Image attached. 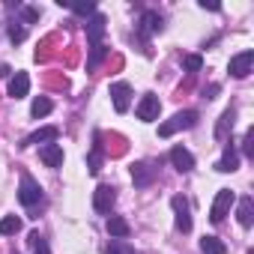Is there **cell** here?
<instances>
[{
    "label": "cell",
    "instance_id": "obj_26",
    "mask_svg": "<svg viewBox=\"0 0 254 254\" xmlns=\"http://www.w3.org/2000/svg\"><path fill=\"white\" fill-rule=\"evenodd\" d=\"M30 245L36 248V254H51V251H48V242L39 236V230H33V233H30Z\"/></svg>",
    "mask_w": 254,
    "mask_h": 254
},
{
    "label": "cell",
    "instance_id": "obj_13",
    "mask_svg": "<svg viewBox=\"0 0 254 254\" xmlns=\"http://www.w3.org/2000/svg\"><path fill=\"white\" fill-rule=\"evenodd\" d=\"M39 159H42L48 168H60V165H63V147H60V144H45V147L39 150Z\"/></svg>",
    "mask_w": 254,
    "mask_h": 254
},
{
    "label": "cell",
    "instance_id": "obj_22",
    "mask_svg": "<svg viewBox=\"0 0 254 254\" xmlns=\"http://www.w3.org/2000/svg\"><path fill=\"white\" fill-rule=\"evenodd\" d=\"M233 117H236L233 108L221 114V123H218V129H215V138H218V141H224V138H227V129H233Z\"/></svg>",
    "mask_w": 254,
    "mask_h": 254
},
{
    "label": "cell",
    "instance_id": "obj_8",
    "mask_svg": "<svg viewBox=\"0 0 254 254\" xmlns=\"http://www.w3.org/2000/svg\"><path fill=\"white\" fill-rule=\"evenodd\" d=\"M102 36H105V15L102 12H93L90 21H87V42H90V48L93 45H102Z\"/></svg>",
    "mask_w": 254,
    "mask_h": 254
},
{
    "label": "cell",
    "instance_id": "obj_15",
    "mask_svg": "<svg viewBox=\"0 0 254 254\" xmlns=\"http://www.w3.org/2000/svg\"><path fill=\"white\" fill-rule=\"evenodd\" d=\"M60 138V129L57 126H45V129H39V132H33L24 144H54Z\"/></svg>",
    "mask_w": 254,
    "mask_h": 254
},
{
    "label": "cell",
    "instance_id": "obj_19",
    "mask_svg": "<svg viewBox=\"0 0 254 254\" xmlns=\"http://www.w3.org/2000/svg\"><path fill=\"white\" fill-rule=\"evenodd\" d=\"M200 251L203 254H227V245L218 236H203L200 239Z\"/></svg>",
    "mask_w": 254,
    "mask_h": 254
},
{
    "label": "cell",
    "instance_id": "obj_7",
    "mask_svg": "<svg viewBox=\"0 0 254 254\" xmlns=\"http://www.w3.org/2000/svg\"><path fill=\"white\" fill-rule=\"evenodd\" d=\"M171 206H174V212H177V227H180L183 233H189V230H191V215H189V200H186L183 194H177V197H171Z\"/></svg>",
    "mask_w": 254,
    "mask_h": 254
},
{
    "label": "cell",
    "instance_id": "obj_2",
    "mask_svg": "<svg viewBox=\"0 0 254 254\" xmlns=\"http://www.w3.org/2000/svg\"><path fill=\"white\" fill-rule=\"evenodd\" d=\"M111 102H114V111L117 114H126L132 105V87L126 81H114L111 84Z\"/></svg>",
    "mask_w": 254,
    "mask_h": 254
},
{
    "label": "cell",
    "instance_id": "obj_17",
    "mask_svg": "<svg viewBox=\"0 0 254 254\" xmlns=\"http://www.w3.org/2000/svg\"><path fill=\"white\" fill-rule=\"evenodd\" d=\"M129 221H126V218H120V215H111L108 218V233L114 236V239H126V236H129Z\"/></svg>",
    "mask_w": 254,
    "mask_h": 254
},
{
    "label": "cell",
    "instance_id": "obj_1",
    "mask_svg": "<svg viewBox=\"0 0 254 254\" xmlns=\"http://www.w3.org/2000/svg\"><path fill=\"white\" fill-rule=\"evenodd\" d=\"M194 126H197V111H180V114H174V120H168V123L159 126V135H162V138H171L174 132H180V129H194Z\"/></svg>",
    "mask_w": 254,
    "mask_h": 254
},
{
    "label": "cell",
    "instance_id": "obj_16",
    "mask_svg": "<svg viewBox=\"0 0 254 254\" xmlns=\"http://www.w3.org/2000/svg\"><path fill=\"white\" fill-rule=\"evenodd\" d=\"M236 218H239L242 227H251V224H254V200H251V197H242V200H239Z\"/></svg>",
    "mask_w": 254,
    "mask_h": 254
},
{
    "label": "cell",
    "instance_id": "obj_24",
    "mask_svg": "<svg viewBox=\"0 0 254 254\" xmlns=\"http://www.w3.org/2000/svg\"><path fill=\"white\" fill-rule=\"evenodd\" d=\"M105 57H108V48H105V45H93V48H90V57H87V69H96Z\"/></svg>",
    "mask_w": 254,
    "mask_h": 254
},
{
    "label": "cell",
    "instance_id": "obj_5",
    "mask_svg": "<svg viewBox=\"0 0 254 254\" xmlns=\"http://www.w3.org/2000/svg\"><path fill=\"white\" fill-rule=\"evenodd\" d=\"M233 191L230 189H221L218 194H215V200H212V209H209V218L218 224V221H224V215L230 212V206H233Z\"/></svg>",
    "mask_w": 254,
    "mask_h": 254
},
{
    "label": "cell",
    "instance_id": "obj_4",
    "mask_svg": "<svg viewBox=\"0 0 254 254\" xmlns=\"http://www.w3.org/2000/svg\"><path fill=\"white\" fill-rule=\"evenodd\" d=\"M18 200H21L24 206H36V203L42 200V189H39V183H36L33 177H21V186H18Z\"/></svg>",
    "mask_w": 254,
    "mask_h": 254
},
{
    "label": "cell",
    "instance_id": "obj_31",
    "mask_svg": "<svg viewBox=\"0 0 254 254\" xmlns=\"http://www.w3.org/2000/svg\"><path fill=\"white\" fill-rule=\"evenodd\" d=\"M251 141H254V132H248V135H245V147H242V150H245V156H251V153H254Z\"/></svg>",
    "mask_w": 254,
    "mask_h": 254
},
{
    "label": "cell",
    "instance_id": "obj_20",
    "mask_svg": "<svg viewBox=\"0 0 254 254\" xmlns=\"http://www.w3.org/2000/svg\"><path fill=\"white\" fill-rule=\"evenodd\" d=\"M51 108H54V105H51V99L36 96V99H33V105H30V114L39 120V117H48V114H51Z\"/></svg>",
    "mask_w": 254,
    "mask_h": 254
},
{
    "label": "cell",
    "instance_id": "obj_27",
    "mask_svg": "<svg viewBox=\"0 0 254 254\" xmlns=\"http://www.w3.org/2000/svg\"><path fill=\"white\" fill-rule=\"evenodd\" d=\"M72 12H75V15H93V12H96V3H93V0H87V3H75Z\"/></svg>",
    "mask_w": 254,
    "mask_h": 254
},
{
    "label": "cell",
    "instance_id": "obj_3",
    "mask_svg": "<svg viewBox=\"0 0 254 254\" xmlns=\"http://www.w3.org/2000/svg\"><path fill=\"white\" fill-rule=\"evenodd\" d=\"M159 111H162V102H159V96H153V93H147V96L138 102V108H135V114H138L141 123H153V120H159Z\"/></svg>",
    "mask_w": 254,
    "mask_h": 254
},
{
    "label": "cell",
    "instance_id": "obj_18",
    "mask_svg": "<svg viewBox=\"0 0 254 254\" xmlns=\"http://www.w3.org/2000/svg\"><path fill=\"white\" fill-rule=\"evenodd\" d=\"M236 165H239V156H236V150H233V144L230 147H224V156L215 162V171H236Z\"/></svg>",
    "mask_w": 254,
    "mask_h": 254
},
{
    "label": "cell",
    "instance_id": "obj_32",
    "mask_svg": "<svg viewBox=\"0 0 254 254\" xmlns=\"http://www.w3.org/2000/svg\"><path fill=\"white\" fill-rule=\"evenodd\" d=\"M215 93H218V84H212L209 90H203V96H206V99H215Z\"/></svg>",
    "mask_w": 254,
    "mask_h": 254
},
{
    "label": "cell",
    "instance_id": "obj_29",
    "mask_svg": "<svg viewBox=\"0 0 254 254\" xmlns=\"http://www.w3.org/2000/svg\"><path fill=\"white\" fill-rule=\"evenodd\" d=\"M21 18H24L27 24H36V21H39V9H33V6H21Z\"/></svg>",
    "mask_w": 254,
    "mask_h": 254
},
{
    "label": "cell",
    "instance_id": "obj_14",
    "mask_svg": "<svg viewBox=\"0 0 254 254\" xmlns=\"http://www.w3.org/2000/svg\"><path fill=\"white\" fill-rule=\"evenodd\" d=\"M162 30V15L159 12H144L141 15V24H138V33L141 36H150V33H159Z\"/></svg>",
    "mask_w": 254,
    "mask_h": 254
},
{
    "label": "cell",
    "instance_id": "obj_30",
    "mask_svg": "<svg viewBox=\"0 0 254 254\" xmlns=\"http://www.w3.org/2000/svg\"><path fill=\"white\" fill-rule=\"evenodd\" d=\"M9 39H12V42H24V39H27V30L12 24V27H9Z\"/></svg>",
    "mask_w": 254,
    "mask_h": 254
},
{
    "label": "cell",
    "instance_id": "obj_12",
    "mask_svg": "<svg viewBox=\"0 0 254 254\" xmlns=\"http://www.w3.org/2000/svg\"><path fill=\"white\" fill-rule=\"evenodd\" d=\"M30 93V78H27V72H15L12 78H9V96L12 99H24Z\"/></svg>",
    "mask_w": 254,
    "mask_h": 254
},
{
    "label": "cell",
    "instance_id": "obj_6",
    "mask_svg": "<svg viewBox=\"0 0 254 254\" xmlns=\"http://www.w3.org/2000/svg\"><path fill=\"white\" fill-rule=\"evenodd\" d=\"M251 66H254V51L251 48L242 51V54H236V57H230V75L233 78H245L251 72Z\"/></svg>",
    "mask_w": 254,
    "mask_h": 254
},
{
    "label": "cell",
    "instance_id": "obj_21",
    "mask_svg": "<svg viewBox=\"0 0 254 254\" xmlns=\"http://www.w3.org/2000/svg\"><path fill=\"white\" fill-rule=\"evenodd\" d=\"M18 230H21V218H15V215L0 218V236H15Z\"/></svg>",
    "mask_w": 254,
    "mask_h": 254
},
{
    "label": "cell",
    "instance_id": "obj_23",
    "mask_svg": "<svg viewBox=\"0 0 254 254\" xmlns=\"http://www.w3.org/2000/svg\"><path fill=\"white\" fill-rule=\"evenodd\" d=\"M87 168H90V174H99V171H102V144H99V138H96V144H93V153H90V159H87Z\"/></svg>",
    "mask_w": 254,
    "mask_h": 254
},
{
    "label": "cell",
    "instance_id": "obj_10",
    "mask_svg": "<svg viewBox=\"0 0 254 254\" xmlns=\"http://www.w3.org/2000/svg\"><path fill=\"white\" fill-rule=\"evenodd\" d=\"M171 165H174L180 174H189V171L194 168V156H191L186 147H174V150H171Z\"/></svg>",
    "mask_w": 254,
    "mask_h": 254
},
{
    "label": "cell",
    "instance_id": "obj_11",
    "mask_svg": "<svg viewBox=\"0 0 254 254\" xmlns=\"http://www.w3.org/2000/svg\"><path fill=\"white\" fill-rule=\"evenodd\" d=\"M153 177H156V168H153L150 162H138V165H132V180H135L138 189H147V186L153 183Z\"/></svg>",
    "mask_w": 254,
    "mask_h": 254
},
{
    "label": "cell",
    "instance_id": "obj_9",
    "mask_svg": "<svg viewBox=\"0 0 254 254\" xmlns=\"http://www.w3.org/2000/svg\"><path fill=\"white\" fill-rule=\"evenodd\" d=\"M114 200H117V194H114L111 186H99V189L93 191V206H96V212H111Z\"/></svg>",
    "mask_w": 254,
    "mask_h": 254
},
{
    "label": "cell",
    "instance_id": "obj_28",
    "mask_svg": "<svg viewBox=\"0 0 254 254\" xmlns=\"http://www.w3.org/2000/svg\"><path fill=\"white\" fill-rule=\"evenodd\" d=\"M200 66H203V57L200 54H189L186 57V69L189 72H200Z\"/></svg>",
    "mask_w": 254,
    "mask_h": 254
},
{
    "label": "cell",
    "instance_id": "obj_25",
    "mask_svg": "<svg viewBox=\"0 0 254 254\" xmlns=\"http://www.w3.org/2000/svg\"><path fill=\"white\" fill-rule=\"evenodd\" d=\"M108 254H135V248L126 242V239H114V242L108 245Z\"/></svg>",
    "mask_w": 254,
    "mask_h": 254
}]
</instances>
